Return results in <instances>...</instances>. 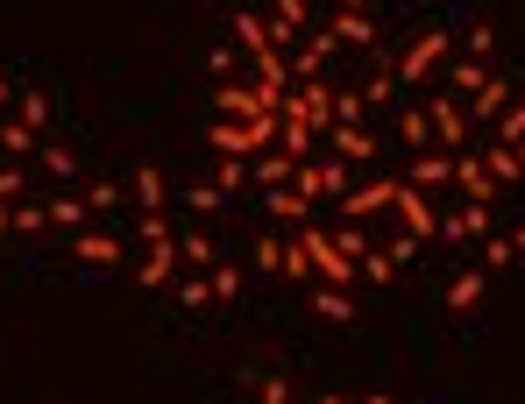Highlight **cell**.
<instances>
[{"label":"cell","instance_id":"obj_1","mask_svg":"<svg viewBox=\"0 0 525 404\" xmlns=\"http://www.w3.org/2000/svg\"><path fill=\"white\" fill-rule=\"evenodd\" d=\"M298 249H306V263H313V284H334V291H355V284H362L355 256H341V249H334V234L306 227V234H298Z\"/></svg>","mask_w":525,"mask_h":404},{"label":"cell","instance_id":"obj_2","mask_svg":"<svg viewBox=\"0 0 525 404\" xmlns=\"http://www.w3.org/2000/svg\"><path fill=\"white\" fill-rule=\"evenodd\" d=\"M447 57H455V36H447L440 22H433V29H419V36L398 50V86H426L433 64H447Z\"/></svg>","mask_w":525,"mask_h":404},{"label":"cell","instance_id":"obj_3","mask_svg":"<svg viewBox=\"0 0 525 404\" xmlns=\"http://www.w3.org/2000/svg\"><path fill=\"white\" fill-rule=\"evenodd\" d=\"M206 100H213V121H263V114H277V107H263L256 86H242V78H220Z\"/></svg>","mask_w":525,"mask_h":404},{"label":"cell","instance_id":"obj_4","mask_svg":"<svg viewBox=\"0 0 525 404\" xmlns=\"http://www.w3.org/2000/svg\"><path fill=\"white\" fill-rule=\"evenodd\" d=\"M391 213H398V227H405V234H419V241H433V234H440V199H433V192H419V185H398V206H391Z\"/></svg>","mask_w":525,"mask_h":404},{"label":"cell","instance_id":"obj_5","mask_svg":"<svg viewBox=\"0 0 525 404\" xmlns=\"http://www.w3.org/2000/svg\"><path fill=\"white\" fill-rule=\"evenodd\" d=\"M426 121H433V142H440L447 156H455V149H469V128H476V121H469V107H462V100L433 93V114H426Z\"/></svg>","mask_w":525,"mask_h":404},{"label":"cell","instance_id":"obj_6","mask_svg":"<svg viewBox=\"0 0 525 404\" xmlns=\"http://www.w3.org/2000/svg\"><path fill=\"white\" fill-rule=\"evenodd\" d=\"M178 263H185V256H178V234H171V241H142L135 284H142V291H157V284H171V277H178Z\"/></svg>","mask_w":525,"mask_h":404},{"label":"cell","instance_id":"obj_7","mask_svg":"<svg viewBox=\"0 0 525 404\" xmlns=\"http://www.w3.org/2000/svg\"><path fill=\"white\" fill-rule=\"evenodd\" d=\"M398 185H405V178H377V185H355V192H348V199H341L334 213H341V220H369V213H391V206H398Z\"/></svg>","mask_w":525,"mask_h":404},{"label":"cell","instance_id":"obj_8","mask_svg":"<svg viewBox=\"0 0 525 404\" xmlns=\"http://www.w3.org/2000/svg\"><path fill=\"white\" fill-rule=\"evenodd\" d=\"M455 185H462V199L497 206V178H490V164H483L476 149H455Z\"/></svg>","mask_w":525,"mask_h":404},{"label":"cell","instance_id":"obj_9","mask_svg":"<svg viewBox=\"0 0 525 404\" xmlns=\"http://www.w3.org/2000/svg\"><path fill=\"white\" fill-rule=\"evenodd\" d=\"M405 185H419V192H447V185H455V156H447V149H419L412 156V171H405Z\"/></svg>","mask_w":525,"mask_h":404},{"label":"cell","instance_id":"obj_10","mask_svg":"<svg viewBox=\"0 0 525 404\" xmlns=\"http://www.w3.org/2000/svg\"><path fill=\"white\" fill-rule=\"evenodd\" d=\"M320 142H327V156H341V164H369V156H377V135L355 128V121H334Z\"/></svg>","mask_w":525,"mask_h":404},{"label":"cell","instance_id":"obj_11","mask_svg":"<svg viewBox=\"0 0 525 404\" xmlns=\"http://www.w3.org/2000/svg\"><path fill=\"white\" fill-rule=\"evenodd\" d=\"M206 149L213 156H249V149H263V135H256V121H206Z\"/></svg>","mask_w":525,"mask_h":404},{"label":"cell","instance_id":"obj_12","mask_svg":"<svg viewBox=\"0 0 525 404\" xmlns=\"http://www.w3.org/2000/svg\"><path fill=\"white\" fill-rule=\"evenodd\" d=\"M369 107H391L398 100V57H384V50H369V78H362V86H355Z\"/></svg>","mask_w":525,"mask_h":404},{"label":"cell","instance_id":"obj_13","mask_svg":"<svg viewBox=\"0 0 525 404\" xmlns=\"http://www.w3.org/2000/svg\"><path fill=\"white\" fill-rule=\"evenodd\" d=\"M71 263H93V270H107V263H121V241H114L107 227H79V234H71Z\"/></svg>","mask_w":525,"mask_h":404},{"label":"cell","instance_id":"obj_14","mask_svg":"<svg viewBox=\"0 0 525 404\" xmlns=\"http://www.w3.org/2000/svg\"><path fill=\"white\" fill-rule=\"evenodd\" d=\"M327 36L348 43V50H377V22H369V8H341V15L327 22Z\"/></svg>","mask_w":525,"mask_h":404},{"label":"cell","instance_id":"obj_15","mask_svg":"<svg viewBox=\"0 0 525 404\" xmlns=\"http://www.w3.org/2000/svg\"><path fill=\"white\" fill-rule=\"evenodd\" d=\"M469 234H490V206L462 199L455 213H440V241H469Z\"/></svg>","mask_w":525,"mask_h":404},{"label":"cell","instance_id":"obj_16","mask_svg":"<svg viewBox=\"0 0 525 404\" xmlns=\"http://www.w3.org/2000/svg\"><path fill=\"white\" fill-rule=\"evenodd\" d=\"M298 100H306V121H313V135H327L334 128V86L327 78H306V86H291Z\"/></svg>","mask_w":525,"mask_h":404},{"label":"cell","instance_id":"obj_17","mask_svg":"<svg viewBox=\"0 0 525 404\" xmlns=\"http://www.w3.org/2000/svg\"><path fill=\"white\" fill-rule=\"evenodd\" d=\"M511 100H518V93H511V78H497V71H490V78H483V93L469 100V121H483V128H490V121H497Z\"/></svg>","mask_w":525,"mask_h":404},{"label":"cell","instance_id":"obj_18","mask_svg":"<svg viewBox=\"0 0 525 404\" xmlns=\"http://www.w3.org/2000/svg\"><path fill=\"white\" fill-rule=\"evenodd\" d=\"M483 291H490V270H462L455 284H447V312H476Z\"/></svg>","mask_w":525,"mask_h":404},{"label":"cell","instance_id":"obj_19","mask_svg":"<svg viewBox=\"0 0 525 404\" xmlns=\"http://www.w3.org/2000/svg\"><path fill=\"white\" fill-rule=\"evenodd\" d=\"M313 171H320V199H334V206H341V199L355 192V185H348V171H355V164H341V156H313Z\"/></svg>","mask_w":525,"mask_h":404},{"label":"cell","instance_id":"obj_20","mask_svg":"<svg viewBox=\"0 0 525 404\" xmlns=\"http://www.w3.org/2000/svg\"><path fill=\"white\" fill-rule=\"evenodd\" d=\"M483 78H490V64L483 57H447V86H455V93H483Z\"/></svg>","mask_w":525,"mask_h":404},{"label":"cell","instance_id":"obj_21","mask_svg":"<svg viewBox=\"0 0 525 404\" xmlns=\"http://www.w3.org/2000/svg\"><path fill=\"white\" fill-rule=\"evenodd\" d=\"M249 178H256L263 192H270V185H291V178H298V156H284V149H277V156H256Z\"/></svg>","mask_w":525,"mask_h":404},{"label":"cell","instance_id":"obj_22","mask_svg":"<svg viewBox=\"0 0 525 404\" xmlns=\"http://www.w3.org/2000/svg\"><path fill=\"white\" fill-rule=\"evenodd\" d=\"M50 227L79 234V227H93V206H86V199H71V192H57V199H50Z\"/></svg>","mask_w":525,"mask_h":404},{"label":"cell","instance_id":"obj_23","mask_svg":"<svg viewBox=\"0 0 525 404\" xmlns=\"http://www.w3.org/2000/svg\"><path fill=\"white\" fill-rule=\"evenodd\" d=\"M313 312H320V319H334V327H348V319H355V298H348V291H334V284H313Z\"/></svg>","mask_w":525,"mask_h":404},{"label":"cell","instance_id":"obj_24","mask_svg":"<svg viewBox=\"0 0 525 404\" xmlns=\"http://www.w3.org/2000/svg\"><path fill=\"white\" fill-rule=\"evenodd\" d=\"M135 199H142V213H164L171 185H164V171H157V164H142V171H135Z\"/></svg>","mask_w":525,"mask_h":404},{"label":"cell","instance_id":"obj_25","mask_svg":"<svg viewBox=\"0 0 525 404\" xmlns=\"http://www.w3.org/2000/svg\"><path fill=\"white\" fill-rule=\"evenodd\" d=\"M263 213H277V220H306V213H313V199H298L291 185H270V192H263Z\"/></svg>","mask_w":525,"mask_h":404},{"label":"cell","instance_id":"obj_26","mask_svg":"<svg viewBox=\"0 0 525 404\" xmlns=\"http://www.w3.org/2000/svg\"><path fill=\"white\" fill-rule=\"evenodd\" d=\"M490 142H504V149H518V142H525V100H511V107L490 121Z\"/></svg>","mask_w":525,"mask_h":404},{"label":"cell","instance_id":"obj_27","mask_svg":"<svg viewBox=\"0 0 525 404\" xmlns=\"http://www.w3.org/2000/svg\"><path fill=\"white\" fill-rule=\"evenodd\" d=\"M483 164H490V178H497V185H525V171H518V149L490 142V149H483Z\"/></svg>","mask_w":525,"mask_h":404},{"label":"cell","instance_id":"obj_28","mask_svg":"<svg viewBox=\"0 0 525 404\" xmlns=\"http://www.w3.org/2000/svg\"><path fill=\"white\" fill-rule=\"evenodd\" d=\"M398 142H405V149H426V142H433V121H426V107H405V114H398Z\"/></svg>","mask_w":525,"mask_h":404},{"label":"cell","instance_id":"obj_29","mask_svg":"<svg viewBox=\"0 0 525 404\" xmlns=\"http://www.w3.org/2000/svg\"><path fill=\"white\" fill-rule=\"evenodd\" d=\"M235 36H242V50H249V57H256V50H270V36H263V15H256V8H242V15H235Z\"/></svg>","mask_w":525,"mask_h":404},{"label":"cell","instance_id":"obj_30","mask_svg":"<svg viewBox=\"0 0 525 404\" xmlns=\"http://www.w3.org/2000/svg\"><path fill=\"white\" fill-rule=\"evenodd\" d=\"M178 256H185L192 270H213V263H220V256H213V241H206V234H178Z\"/></svg>","mask_w":525,"mask_h":404},{"label":"cell","instance_id":"obj_31","mask_svg":"<svg viewBox=\"0 0 525 404\" xmlns=\"http://www.w3.org/2000/svg\"><path fill=\"white\" fill-rule=\"evenodd\" d=\"M0 149H8V156H29V149H36V128H29V121H0Z\"/></svg>","mask_w":525,"mask_h":404},{"label":"cell","instance_id":"obj_32","mask_svg":"<svg viewBox=\"0 0 525 404\" xmlns=\"http://www.w3.org/2000/svg\"><path fill=\"white\" fill-rule=\"evenodd\" d=\"M462 57H483V64H490V57H497V29H490V22H476V29L462 36Z\"/></svg>","mask_w":525,"mask_h":404},{"label":"cell","instance_id":"obj_33","mask_svg":"<svg viewBox=\"0 0 525 404\" xmlns=\"http://www.w3.org/2000/svg\"><path fill=\"white\" fill-rule=\"evenodd\" d=\"M206 284H213V298H220V305L242 298V270H228V263H213V270H206Z\"/></svg>","mask_w":525,"mask_h":404},{"label":"cell","instance_id":"obj_34","mask_svg":"<svg viewBox=\"0 0 525 404\" xmlns=\"http://www.w3.org/2000/svg\"><path fill=\"white\" fill-rule=\"evenodd\" d=\"M355 270H362V284H391V277H398V263H391L384 249H369V256H362Z\"/></svg>","mask_w":525,"mask_h":404},{"label":"cell","instance_id":"obj_35","mask_svg":"<svg viewBox=\"0 0 525 404\" xmlns=\"http://www.w3.org/2000/svg\"><path fill=\"white\" fill-rule=\"evenodd\" d=\"M249 185V156H220V192H242Z\"/></svg>","mask_w":525,"mask_h":404},{"label":"cell","instance_id":"obj_36","mask_svg":"<svg viewBox=\"0 0 525 404\" xmlns=\"http://www.w3.org/2000/svg\"><path fill=\"white\" fill-rule=\"evenodd\" d=\"M185 206H192V213H220V206H228V192H220V185H192Z\"/></svg>","mask_w":525,"mask_h":404},{"label":"cell","instance_id":"obj_37","mask_svg":"<svg viewBox=\"0 0 525 404\" xmlns=\"http://www.w3.org/2000/svg\"><path fill=\"white\" fill-rule=\"evenodd\" d=\"M50 227V199L43 206H15V234H43Z\"/></svg>","mask_w":525,"mask_h":404},{"label":"cell","instance_id":"obj_38","mask_svg":"<svg viewBox=\"0 0 525 404\" xmlns=\"http://www.w3.org/2000/svg\"><path fill=\"white\" fill-rule=\"evenodd\" d=\"M206 298H213V284H206V270H199V277H178V305H192V312H199Z\"/></svg>","mask_w":525,"mask_h":404},{"label":"cell","instance_id":"obj_39","mask_svg":"<svg viewBox=\"0 0 525 404\" xmlns=\"http://www.w3.org/2000/svg\"><path fill=\"white\" fill-rule=\"evenodd\" d=\"M334 249H341V256H355V263H362V256H369V234H362V227H355V220H348V227H341V234H334Z\"/></svg>","mask_w":525,"mask_h":404},{"label":"cell","instance_id":"obj_40","mask_svg":"<svg viewBox=\"0 0 525 404\" xmlns=\"http://www.w3.org/2000/svg\"><path fill=\"white\" fill-rule=\"evenodd\" d=\"M256 263H263L270 277H284V241H270V234H256Z\"/></svg>","mask_w":525,"mask_h":404},{"label":"cell","instance_id":"obj_41","mask_svg":"<svg viewBox=\"0 0 525 404\" xmlns=\"http://www.w3.org/2000/svg\"><path fill=\"white\" fill-rule=\"evenodd\" d=\"M277 22H284V29H298V36L313 29V15H306V0H277Z\"/></svg>","mask_w":525,"mask_h":404},{"label":"cell","instance_id":"obj_42","mask_svg":"<svg viewBox=\"0 0 525 404\" xmlns=\"http://www.w3.org/2000/svg\"><path fill=\"white\" fill-rule=\"evenodd\" d=\"M43 171L50 178H79V156H71V149H43Z\"/></svg>","mask_w":525,"mask_h":404},{"label":"cell","instance_id":"obj_43","mask_svg":"<svg viewBox=\"0 0 525 404\" xmlns=\"http://www.w3.org/2000/svg\"><path fill=\"white\" fill-rule=\"evenodd\" d=\"M15 121H29V128L43 135V121H50V100H43V93H22V114H15Z\"/></svg>","mask_w":525,"mask_h":404},{"label":"cell","instance_id":"obj_44","mask_svg":"<svg viewBox=\"0 0 525 404\" xmlns=\"http://www.w3.org/2000/svg\"><path fill=\"white\" fill-rule=\"evenodd\" d=\"M362 114H369L362 93H334V121H355V128H362Z\"/></svg>","mask_w":525,"mask_h":404},{"label":"cell","instance_id":"obj_45","mask_svg":"<svg viewBox=\"0 0 525 404\" xmlns=\"http://www.w3.org/2000/svg\"><path fill=\"white\" fill-rule=\"evenodd\" d=\"M206 71H213V78H235V50L213 43V50H206Z\"/></svg>","mask_w":525,"mask_h":404},{"label":"cell","instance_id":"obj_46","mask_svg":"<svg viewBox=\"0 0 525 404\" xmlns=\"http://www.w3.org/2000/svg\"><path fill=\"white\" fill-rule=\"evenodd\" d=\"M384 256H391V263H412V256H419V234H405V227H398V234H391V249H384Z\"/></svg>","mask_w":525,"mask_h":404},{"label":"cell","instance_id":"obj_47","mask_svg":"<svg viewBox=\"0 0 525 404\" xmlns=\"http://www.w3.org/2000/svg\"><path fill=\"white\" fill-rule=\"evenodd\" d=\"M86 206H93V220H100V213H114V206H121V185H93V199H86Z\"/></svg>","mask_w":525,"mask_h":404},{"label":"cell","instance_id":"obj_48","mask_svg":"<svg viewBox=\"0 0 525 404\" xmlns=\"http://www.w3.org/2000/svg\"><path fill=\"white\" fill-rule=\"evenodd\" d=\"M256 404H291V390H284V376H263V383H256Z\"/></svg>","mask_w":525,"mask_h":404},{"label":"cell","instance_id":"obj_49","mask_svg":"<svg viewBox=\"0 0 525 404\" xmlns=\"http://www.w3.org/2000/svg\"><path fill=\"white\" fill-rule=\"evenodd\" d=\"M22 199V171L15 164H0V206H15Z\"/></svg>","mask_w":525,"mask_h":404},{"label":"cell","instance_id":"obj_50","mask_svg":"<svg viewBox=\"0 0 525 404\" xmlns=\"http://www.w3.org/2000/svg\"><path fill=\"white\" fill-rule=\"evenodd\" d=\"M142 241H171V220L164 213H142Z\"/></svg>","mask_w":525,"mask_h":404},{"label":"cell","instance_id":"obj_51","mask_svg":"<svg viewBox=\"0 0 525 404\" xmlns=\"http://www.w3.org/2000/svg\"><path fill=\"white\" fill-rule=\"evenodd\" d=\"M0 234H15V206H0Z\"/></svg>","mask_w":525,"mask_h":404},{"label":"cell","instance_id":"obj_52","mask_svg":"<svg viewBox=\"0 0 525 404\" xmlns=\"http://www.w3.org/2000/svg\"><path fill=\"white\" fill-rule=\"evenodd\" d=\"M0 100H15V86H8V71H0Z\"/></svg>","mask_w":525,"mask_h":404},{"label":"cell","instance_id":"obj_53","mask_svg":"<svg viewBox=\"0 0 525 404\" xmlns=\"http://www.w3.org/2000/svg\"><path fill=\"white\" fill-rule=\"evenodd\" d=\"M511 249H518V256H525V227H518V234H511Z\"/></svg>","mask_w":525,"mask_h":404},{"label":"cell","instance_id":"obj_54","mask_svg":"<svg viewBox=\"0 0 525 404\" xmlns=\"http://www.w3.org/2000/svg\"><path fill=\"white\" fill-rule=\"evenodd\" d=\"M341 8H369V0H341Z\"/></svg>","mask_w":525,"mask_h":404},{"label":"cell","instance_id":"obj_55","mask_svg":"<svg viewBox=\"0 0 525 404\" xmlns=\"http://www.w3.org/2000/svg\"><path fill=\"white\" fill-rule=\"evenodd\" d=\"M362 404H391V397H362Z\"/></svg>","mask_w":525,"mask_h":404},{"label":"cell","instance_id":"obj_56","mask_svg":"<svg viewBox=\"0 0 525 404\" xmlns=\"http://www.w3.org/2000/svg\"><path fill=\"white\" fill-rule=\"evenodd\" d=\"M518 171H525V142H518Z\"/></svg>","mask_w":525,"mask_h":404},{"label":"cell","instance_id":"obj_57","mask_svg":"<svg viewBox=\"0 0 525 404\" xmlns=\"http://www.w3.org/2000/svg\"><path fill=\"white\" fill-rule=\"evenodd\" d=\"M320 404H348V397H320Z\"/></svg>","mask_w":525,"mask_h":404},{"label":"cell","instance_id":"obj_58","mask_svg":"<svg viewBox=\"0 0 525 404\" xmlns=\"http://www.w3.org/2000/svg\"><path fill=\"white\" fill-rule=\"evenodd\" d=\"M0 164H8V149H0Z\"/></svg>","mask_w":525,"mask_h":404}]
</instances>
